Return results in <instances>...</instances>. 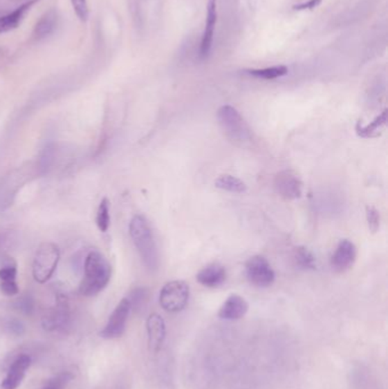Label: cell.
I'll list each match as a JSON object with an SVG mask.
<instances>
[{
	"label": "cell",
	"instance_id": "16",
	"mask_svg": "<svg viewBox=\"0 0 388 389\" xmlns=\"http://www.w3.org/2000/svg\"><path fill=\"white\" fill-rule=\"evenodd\" d=\"M58 26L57 10H49L39 19L38 22L35 23V30H33V37L37 40H42L47 37L52 36L55 30Z\"/></svg>",
	"mask_w": 388,
	"mask_h": 389
},
{
	"label": "cell",
	"instance_id": "4",
	"mask_svg": "<svg viewBox=\"0 0 388 389\" xmlns=\"http://www.w3.org/2000/svg\"><path fill=\"white\" fill-rule=\"evenodd\" d=\"M61 258L59 247L54 243L39 246L33 258V274L38 283H45L53 277Z\"/></svg>",
	"mask_w": 388,
	"mask_h": 389
},
{
	"label": "cell",
	"instance_id": "8",
	"mask_svg": "<svg viewBox=\"0 0 388 389\" xmlns=\"http://www.w3.org/2000/svg\"><path fill=\"white\" fill-rule=\"evenodd\" d=\"M273 186L277 193L285 200H297L303 193V182L294 171H280L275 177Z\"/></svg>",
	"mask_w": 388,
	"mask_h": 389
},
{
	"label": "cell",
	"instance_id": "17",
	"mask_svg": "<svg viewBox=\"0 0 388 389\" xmlns=\"http://www.w3.org/2000/svg\"><path fill=\"white\" fill-rule=\"evenodd\" d=\"M387 124V110L377 116L373 121L363 126L362 123L359 122L356 124V133L362 138H375L380 135V132L384 130Z\"/></svg>",
	"mask_w": 388,
	"mask_h": 389
},
{
	"label": "cell",
	"instance_id": "21",
	"mask_svg": "<svg viewBox=\"0 0 388 389\" xmlns=\"http://www.w3.org/2000/svg\"><path fill=\"white\" fill-rule=\"evenodd\" d=\"M97 227L100 231L106 232L111 225V216H109V202L107 198H103L98 206L96 216Z\"/></svg>",
	"mask_w": 388,
	"mask_h": 389
},
{
	"label": "cell",
	"instance_id": "26",
	"mask_svg": "<svg viewBox=\"0 0 388 389\" xmlns=\"http://www.w3.org/2000/svg\"><path fill=\"white\" fill-rule=\"evenodd\" d=\"M0 290L6 296H15L19 292L17 281H3V283H0Z\"/></svg>",
	"mask_w": 388,
	"mask_h": 389
},
{
	"label": "cell",
	"instance_id": "3",
	"mask_svg": "<svg viewBox=\"0 0 388 389\" xmlns=\"http://www.w3.org/2000/svg\"><path fill=\"white\" fill-rule=\"evenodd\" d=\"M219 126L230 140L246 142L250 139V130L244 117L234 106L223 105L216 113Z\"/></svg>",
	"mask_w": 388,
	"mask_h": 389
},
{
	"label": "cell",
	"instance_id": "6",
	"mask_svg": "<svg viewBox=\"0 0 388 389\" xmlns=\"http://www.w3.org/2000/svg\"><path fill=\"white\" fill-rule=\"evenodd\" d=\"M246 277L253 286L259 288H268L276 280V274L269 262L261 255H255L248 258L245 264Z\"/></svg>",
	"mask_w": 388,
	"mask_h": 389
},
{
	"label": "cell",
	"instance_id": "2",
	"mask_svg": "<svg viewBox=\"0 0 388 389\" xmlns=\"http://www.w3.org/2000/svg\"><path fill=\"white\" fill-rule=\"evenodd\" d=\"M129 234L138 251L145 267L151 272L158 271L160 265L158 246L147 220L145 219L144 216H133L129 225Z\"/></svg>",
	"mask_w": 388,
	"mask_h": 389
},
{
	"label": "cell",
	"instance_id": "1",
	"mask_svg": "<svg viewBox=\"0 0 388 389\" xmlns=\"http://www.w3.org/2000/svg\"><path fill=\"white\" fill-rule=\"evenodd\" d=\"M84 276L79 287L84 296H95L105 290L112 277V267L98 251L90 252L84 258Z\"/></svg>",
	"mask_w": 388,
	"mask_h": 389
},
{
	"label": "cell",
	"instance_id": "28",
	"mask_svg": "<svg viewBox=\"0 0 388 389\" xmlns=\"http://www.w3.org/2000/svg\"><path fill=\"white\" fill-rule=\"evenodd\" d=\"M19 306H21L23 310L29 311V310L31 309V306H33V303H31L30 298L26 297V298L21 299V302H19Z\"/></svg>",
	"mask_w": 388,
	"mask_h": 389
},
{
	"label": "cell",
	"instance_id": "14",
	"mask_svg": "<svg viewBox=\"0 0 388 389\" xmlns=\"http://www.w3.org/2000/svg\"><path fill=\"white\" fill-rule=\"evenodd\" d=\"M216 19H218L216 0H209V3H207V17H206L205 29H204V32H203L202 42H201V57H207L210 52H211Z\"/></svg>",
	"mask_w": 388,
	"mask_h": 389
},
{
	"label": "cell",
	"instance_id": "22",
	"mask_svg": "<svg viewBox=\"0 0 388 389\" xmlns=\"http://www.w3.org/2000/svg\"><path fill=\"white\" fill-rule=\"evenodd\" d=\"M55 158V147L53 144H48L46 146L44 151H42L41 155H40V160H39V167H40V170L42 172H46L48 170L49 167H52L53 163H54Z\"/></svg>",
	"mask_w": 388,
	"mask_h": 389
},
{
	"label": "cell",
	"instance_id": "5",
	"mask_svg": "<svg viewBox=\"0 0 388 389\" xmlns=\"http://www.w3.org/2000/svg\"><path fill=\"white\" fill-rule=\"evenodd\" d=\"M190 286L183 280L165 283L160 293V305L169 313L181 312L190 302Z\"/></svg>",
	"mask_w": 388,
	"mask_h": 389
},
{
	"label": "cell",
	"instance_id": "23",
	"mask_svg": "<svg viewBox=\"0 0 388 389\" xmlns=\"http://www.w3.org/2000/svg\"><path fill=\"white\" fill-rule=\"evenodd\" d=\"M366 216L370 231L372 234L378 231L379 227H380V214H379L378 209L373 206L368 205L366 209Z\"/></svg>",
	"mask_w": 388,
	"mask_h": 389
},
{
	"label": "cell",
	"instance_id": "24",
	"mask_svg": "<svg viewBox=\"0 0 388 389\" xmlns=\"http://www.w3.org/2000/svg\"><path fill=\"white\" fill-rule=\"evenodd\" d=\"M74 12L81 22H87L89 19V7L87 0H71Z\"/></svg>",
	"mask_w": 388,
	"mask_h": 389
},
{
	"label": "cell",
	"instance_id": "7",
	"mask_svg": "<svg viewBox=\"0 0 388 389\" xmlns=\"http://www.w3.org/2000/svg\"><path fill=\"white\" fill-rule=\"evenodd\" d=\"M131 311V304L128 298H123L118 304L112 314L109 315V321L106 323L100 336L105 339H116L124 334L129 315Z\"/></svg>",
	"mask_w": 388,
	"mask_h": 389
},
{
	"label": "cell",
	"instance_id": "10",
	"mask_svg": "<svg viewBox=\"0 0 388 389\" xmlns=\"http://www.w3.org/2000/svg\"><path fill=\"white\" fill-rule=\"evenodd\" d=\"M356 260V247L352 241L343 239L337 245L331 258V265L336 272H345Z\"/></svg>",
	"mask_w": 388,
	"mask_h": 389
},
{
	"label": "cell",
	"instance_id": "12",
	"mask_svg": "<svg viewBox=\"0 0 388 389\" xmlns=\"http://www.w3.org/2000/svg\"><path fill=\"white\" fill-rule=\"evenodd\" d=\"M247 311H248V303L246 299L237 294H232L222 304L219 310L218 316L222 320L234 321L244 318Z\"/></svg>",
	"mask_w": 388,
	"mask_h": 389
},
{
	"label": "cell",
	"instance_id": "29",
	"mask_svg": "<svg viewBox=\"0 0 388 389\" xmlns=\"http://www.w3.org/2000/svg\"><path fill=\"white\" fill-rule=\"evenodd\" d=\"M44 389H57V388H56V387H55V386H47V387H45V388H44Z\"/></svg>",
	"mask_w": 388,
	"mask_h": 389
},
{
	"label": "cell",
	"instance_id": "9",
	"mask_svg": "<svg viewBox=\"0 0 388 389\" xmlns=\"http://www.w3.org/2000/svg\"><path fill=\"white\" fill-rule=\"evenodd\" d=\"M31 367V357L26 354H22L14 360L10 369L7 371L6 376L3 378L0 385V389H17L26 378V371Z\"/></svg>",
	"mask_w": 388,
	"mask_h": 389
},
{
	"label": "cell",
	"instance_id": "11",
	"mask_svg": "<svg viewBox=\"0 0 388 389\" xmlns=\"http://www.w3.org/2000/svg\"><path fill=\"white\" fill-rule=\"evenodd\" d=\"M147 329L148 348L153 353H158L163 346L165 336H167V327L164 319L158 313H151L146 321Z\"/></svg>",
	"mask_w": 388,
	"mask_h": 389
},
{
	"label": "cell",
	"instance_id": "27",
	"mask_svg": "<svg viewBox=\"0 0 388 389\" xmlns=\"http://www.w3.org/2000/svg\"><path fill=\"white\" fill-rule=\"evenodd\" d=\"M321 0H308V3H302L299 5H296V6H294V10H312V8L319 6Z\"/></svg>",
	"mask_w": 388,
	"mask_h": 389
},
{
	"label": "cell",
	"instance_id": "20",
	"mask_svg": "<svg viewBox=\"0 0 388 389\" xmlns=\"http://www.w3.org/2000/svg\"><path fill=\"white\" fill-rule=\"evenodd\" d=\"M247 73L254 77L264 79V80H275L278 77H284L288 73V68L285 65L271 66V68H255V70H247Z\"/></svg>",
	"mask_w": 388,
	"mask_h": 389
},
{
	"label": "cell",
	"instance_id": "15",
	"mask_svg": "<svg viewBox=\"0 0 388 389\" xmlns=\"http://www.w3.org/2000/svg\"><path fill=\"white\" fill-rule=\"evenodd\" d=\"M39 0H28L26 3L19 5L13 12L5 14L0 17V33L8 32L12 30L17 29L19 23L26 17V14L31 10V7Z\"/></svg>",
	"mask_w": 388,
	"mask_h": 389
},
{
	"label": "cell",
	"instance_id": "18",
	"mask_svg": "<svg viewBox=\"0 0 388 389\" xmlns=\"http://www.w3.org/2000/svg\"><path fill=\"white\" fill-rule=\"evenodd\" d=\"M214 184L219 189L225 190L229 193H243L247 190L244 181L230 174H222L215 180Z\"/></svg>",
	"mask_w": 388,
	"mask_h": 389
},
{
	"label": "cell",
	"instance_id": "19",
	"mask_svg": "<svg viewBox=\"0 0 388 389\" xmlns=\"http://www.w3.org/2000/svg\"><path fill=\"white\" fill-rule=\"evenodd\" d=\"M294 260L295 264L302 270H315L317 269V260L312 252L308 251L304 246L296 247L294 251Z\"/></svg>",
	"mask_w": 388,
	"mask_h": 389
},
{
	"label": "cell",
	"instance_id": "13",
	"mask_svg": "<svg viewBox=\"0 0 388 389\" xmlns=\"http://www.w3.org/2000/svg\"><path fill=\"white\" fill-rule=\"evenodd\" d=\"M196 279L202 286L207 288H218L225 283L227 279V271L221 264L211 263L199 271Z\"/></svg>",
	"mask_w": 388,
	"mask_h": 389
},
{
	"label": "cell",
	"instance_id": "25",
	"mask_svg": "<svg viewBox=\"0 0 388 389\" xmlns=\"http://www.w3.org/2000/svg\"><path fill=\"white\" fill-rule=\"evenodd\" d=\"M17 264H7L0 269V283L3 281H17Z\"/></svg>",
	"mask_w": 388,
	"mask_h": 389
}]
</instances>
